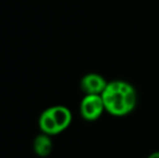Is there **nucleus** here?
Instances as JSON below:
<instances>
[{
    "label": "nucleus",
    "mask_w": 159,
    "mask_h": 158,
    "mask_svg": "<svg viewBox=\"0 0 159 158\" xmlns=\"http://www.w3.org/2000/svg\"><path fill=\"white\" fill-rule=\"evenodd\" d=\"M71 122V113L66 106H51L41 113L38 124L41 132L48 135H57L64 131Z\"/></svg>",
    "instance_id": "nucleus-2"
},
{
    "label": "nucleus",
    "mask_w": 159,
    "mask_h": 158,
    "mask_svg": "<svg viewBox=\"0 0 159 158\" xmlns=\"http://www.w3.org/2000/svg\"><path fill=\"white\" fill-rule=\"evenodd\" d=\"M147 158H159V152H155L153 154H151Z\"/></svg>",
    "instance_id": "nucleus-6"
},
{
    "label": "nucleus",
    "mask_w": 159,
    "mask_h": 158,
    "mask_svg": "<svg viewBox=\"0 0 159 158\" xmlns=\"http://www.w3.org/2000/svg\"><path fill=\"white\" fill-rule=\"evenodd\" d=\"M52 141H51L50 135L46 133H40L35 138L33 142V148L34 152L39 157H47L52 152Z\"/></svg>",
    "instance_id": "nucleus-5"
},
{
    "label": "nucleus",
    "mask_w": 159,
    "mask_h": 158,
    "mask_svg": "<svg viewBox=\"0 0 159 158\" xmlns=\"http://www.w3.org/2000/svg\"><path fill=\"white\" fill-rule=\"evenodd\" d=\"M106 86V80L101 75L94 73L87 74L80 81V88L86 94H102Z\"/></svg>",
    "instance_id": "nucleus-4"
},
{
    "label": "nucleus",
    "mask_w": 159,
    "mask_h": 158,
    "mask_svg": "<svg viewBox=\"0 0 159 158\" xmlns=\"http://www.w3.org/2000/svg\"><path fill=\"white\" fill-rule=\"evenodd\" d=\"M105 110L101 94H86L80 103V114L82 118L93 121L100 118Z\"/></svg>",
    "instance_id": "nucleus-3"
},
{
    "label": "nucleus",
    "mask_w": 159,
    "mask_h": 158,
    "mask_svg": "<svg viewBox=\"0 0 159 158\" xmlns=\"http://www.w3.org/2000/svg\"><path fill=\"white\" fill-rule=\"evenodd\" d=\"M105 110L114 116H125L136 105V91L132 84L122 80L107 82L101 94Z\"/></svg>",
    "instance_id": "nucleus-1"
}]
</instances>
